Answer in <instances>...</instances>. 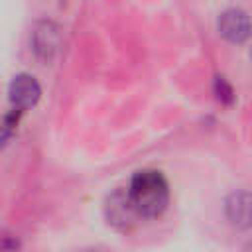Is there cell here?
Listing matches in <instances>:
<instances>
[{
	"label": "cell",
	"mask_w": 252,
	"mask_h": 252,
	"mask_svg": "<svg viewBox=\"0 0 252 252\" xmlns=\"http://www.w3.org/2000/svg\"><path fill=\"white\" fill-rule=\"evenodd\" d=\"M242 252H252V240H248L246 242V246H244V250Z\"/></svg>",
	"instance_id": "cell-8"
},
{
	"label": "cell",
	"mask_w": 252,
	"mask_h": 252,
	"mask_svg": "<svg viewBox=\"0 0 252 252\" xmlns=\"http://www.w3.org/2000/svg\"><path fill=\"white\" fill-rule=\"evenodd\" d=\"M224 215L232 228L246 230L252 226V193L234 191L224 201Z\"/></svg>",
	"instance_id": "cell-6"
},
{
	"label": "cell",
	"mask_w": 252,
	"mask_h": 252,
	"mask_svg": "<svg viewBox=\"0 0 252 252\" xmlns=\"http://www.w3.org/2000/svg\"><path fill=\"white\" fill-rule=\"evenodd\" d=\"M213 89H215L217 98H219L222 104H232V102H234V91H232V87L228 85V81H226L224 77H220V75L215 77Z\"/></svg>",
	"instance_id": "cell-7"
},
{
	"label": "cell",
	"mask_w": 252,
	"mask_h": 252,
	"mask_svg": "<svg viewBox=\"0 0 252 252\" xmlns=\"http://www.w3.org/2000/svg\"><path fill=\"white\" fill-rule=\"evenodd\" d=\"M219 33L230 43H242L252 33V22L246 12L238 8H228L219 16Z\"/></svg>",
	"instance_id": "cell-4"
},
{
	"label": "cell",
	"mask_w": 252,
	"mask_h": 252,
	"mask_svg": "<svg viewBox=\"0 0 252 252\" xmlns=\"http://www.w3.org/2000/svg\"><path fill=\"white\" fill-rule=\"evenodd\" d=\"M87 252H96V250H87Z\"/></svg>",
	"instance_id": "cell-9"
},
{
	"label": "cell",
	"mask_w": 252,
	"mask_h": 252,
	"mask_svg": "<svg viewBox=\"0 0 252 252\" xmlns=\"http://www.w3.org/2000/svg\"><path fill=\"white\" fill-rule=\"evenodd\" d=\"M130 201L134 203L140 217H158L169 203V187L161 171L142 169L136 171L128 185Z\"/></svg>",
	"instance_id": "cell-1"
},
{
	"label": "cell",
	"mask_w": 252,
	"mask_h": 252,
	"mask_svg": "<svg viewBox=\"0 0 252 252\" xmlns=\"http://www.w3.org/2000/svg\"><path fill=\"white\" fill-rule=\"evenodd\" d=\"M250 57H252V51H250Z\"/></svg>",
	"instance_id": "cell-10"
},
{
	"label": "cell",
	"mask_w": 252,
	"mask_h": 252,
	"mask_svg": "<svg viewBox=\"0 0 252 252\" xmlns=\"http://www.w3.org/2000/svg\"><path fill=\"white\" fill-rule=\"evenodd\" d=\"M59 43H61V32L57 24L49 20L35 24L32 32V49L41 61H51L53 55L57 53Z\"/></svg>",
	"instance_id": "cell-5"
},
{
	"label": "cell",
	"mask_w": 252,
	"mask_h": 252,
	"mask_svg": "<svg viewBox=\"0 0 252 252\" xmlns=\"http://www.w3.org/2000/svg\"><path fill=\"white\" fill-rule=\"evenodd\" d=\"M104 217H106L110 226H114L116 230L126 232L136 224L140 213L136 211L134 203L130 201L128 191L118 189L112 195H108V199L104 203Z\"/></svg>",
	"instance_id": "cell-2"
},
{
	"label": "cell",
	"mask_w": 252,
	"mask_h": 252,
	"mask_svg": "<svg viewBox=\"0 0 252 252\" xmlns=\"http://www.w3.org/2000/svg\"><path fill=\"white\" fill-rule=\"evenodd\" d=\"M41 96V87L35 81V77L28 75V73H20L14 77V81L10 83V91H8V98L14 110L18 112H26L32 106H35V102Z\"/></svg>",
	"instance_id": "cell-3"
}]
</instances>
